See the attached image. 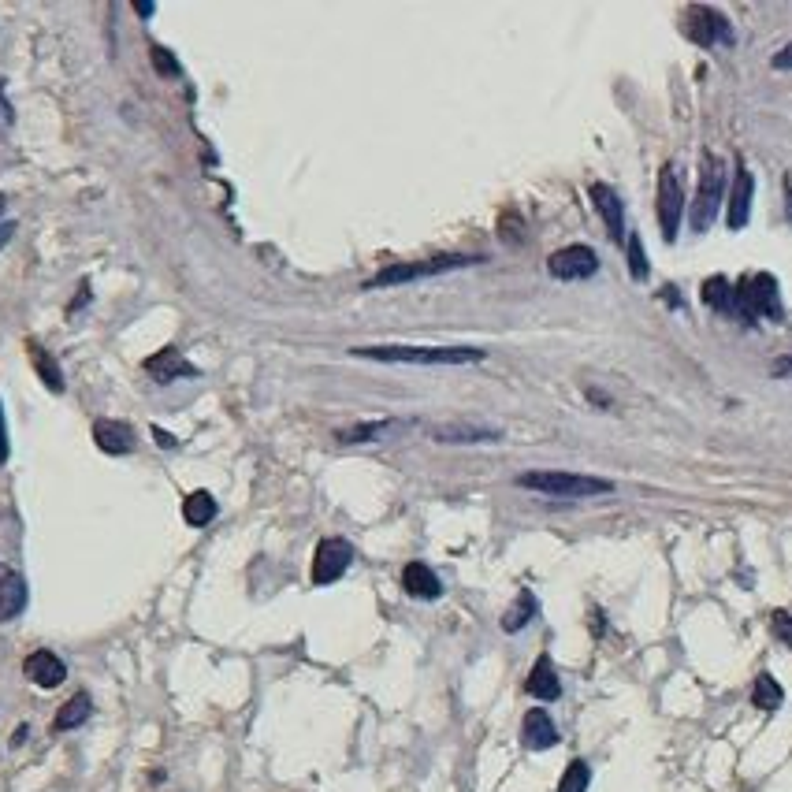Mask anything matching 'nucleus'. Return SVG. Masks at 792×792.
I'll use <instances>...</instances> for the list:
<instances>
[{"mask_svg": "<svg viewBox=\"0 0 792 792\" xmlns=\"http://www.w3.org/2000/svg\"><path fill=\"white\" fill-rule=\"evenodd\" d=\"M521 744H525L528 752H547V748H555L558 744V729L551 722V714L547 711H528L525 722H521Z\"/></svg>", "mask_w": 792, "mask_h": 792, "instance_id": "nucleus-14", "label": "nucleus"}, {"mask_svg": "<svg viewBox=\"0 0 792 792\" xmlns=\"http://www.w3.org/2000/svg\"><path fill=\"white\" fill-rule=\"evenodd\" d=\"M733 317L744 320L748 328L759 320L781 324L785 320V305L778 294V279L770 272H755V276H740L733 283Z\"/></svg>", "mask_w": 792, "mask_h": 792, "instance_id": "nucleus-2", "label": "nucleus"}, {"mask_svg": "<svg viewBox=\"0 0 792 792\" xmlns=\"http://www.w3.org/2000/svg\"><path fill=\"white\" fill-rule=\"evenodd\" d=\"M655 216L666 242H677L681 235V216H685V183L677 164H662L659 172V194H655Z\"/></svg>", "mask_w": 792, "mask_h": 792, "instance_id": "nucleus-6", "label": "nucleus"}, {"mask_svg": "<svg viewBox=\"0 0 792 792\" xmlns=\"http://www.w3.org/2000/svg\"><path fill=\"white\" fill-rule=\"evenodd\" d=\"M402 588L413 599H439L443 595V581L436 577V569L424 566V562H410V566L402 569Z\"/></svg>", "mask_w": 792, "mask_h": 792, "instance_id": "nucleus-18", "label": "nucleus"}, {"mask_svg": "<svg viewBox=\"0 0 792 792\" xmlns=\"http://www.w3.org/2000/svg\"><path fill=\"white\" fill-rule=\"evenodd\" d=\"M770 633L778 636L785 647H792V614L789 610H774V614H770Z\"/></svg>", "mask_w": 792, "mask_h": 792, "instance_id": "nucleus-30", "label": "nucleus"}, {"mask_svg": "<svg viewBox=\"0 0 792 792\" xmlns=\"http://www.w3.org/2000/svg\"><path fill=\"white\" fill-rule=\"evenodd\" d=\"M93 443L105 450V454H131L134 450V432L123 421H93Z\"/></svg>", "mask_w": 792, "mask_h": 792, "instance_id": "nucleus-17", "label": "nucleus"}, {"mask_svg": "<svg viewBox=\"0 0 792 792\" xmlns=\"http://www.w3.org/2000/svg\"><path fill=\"white\" fill-rule=\"evenodd\" d=\"M700 294H703V305H707V309L722 313V317H733V283H729L726 276L703 279Z\"/></svg>", "mask_w": 792, "mask_h": 792, "instance_id": "nucleus-21", "label": "nucleus"}, {"mask_svg": "<svg viewBox=\"0 0 792 792\" xmlns=\"http://www.w3.org/2000/svg\"><path fill=\"white\" fill-rule=\"evenodd\" d=\"M146 372L153 376V383H160V387H168V383L183 380V376H198V369L186 361L175 346H168V350H160V354L146 357Z\"/></svg>", "mask_w": 792, "mask_h": 792, "instance_id": "nucleus-13", "label": "nucleus"}, {"mask_svg": "<svg viewBox=\"0 0 792 792\" xmlns=\"http://www.w3.org/2000/svg\"><path fill=\"white\" fill-rule=\"evenodd\" d=\"M23 674H27L38 688H56V685H64L67 666L60 662V655H53V651H34V655H27V662H23Z\"/></svg>", "mask_w": 792, "mask_h": 792, "instance_id": "nucleus-15", "label": "nucleus"}, {"mask_svg": "<svg viewBox=\"0 0 792 792\" xmlns=\"http://www.w3.org/2000/svg\"><path fill=\"white\" fill-rule=\"evenodd\" d=\"M770 376H774V380H789V376H792V354L778 357V361L770 365Z\"/></svg>", "mask_w": 792, "mask_h": 792, "instance_id": "nucleus-31", "label": "nucleus"}, {"mask_svg": "<svg viewBox=\"0 0 792 792\" xmlns=\"http://www.w3.org/2000/svg\"><path fill=\"white\" fill-rule=\"evenodd\" d=\"M525 692L543 703H551L562 696V681H558V674H555L551 655H540V659H536V666H532V674H528V681H525Z\"/></svg>", "mask_w": 792, "mask_h": 792, "instance_id": "nucleus-16", "label": "nucleus"}, {"mask_svg": "<svg viewBox=\"0 0 792 792\" xmlns=\"http://www.w3.org/2000/svg\"><path fill=\"white\" fill-rule=\"evenodd\" d=\"M4 205H8V198H4V194H0V216H4ZM4 227V224H0Z\"/></svg>", "mask_w": 792, "mask_h": 792, "instance_id": "nucleus-38", "label": "nucleus"}, {"mask_svg": "<svg viewBox=\"0 0 792 792\" xmlns=\"http://www.w3.org/2000/svg\"><path fill=\"white\" fill-rule=\"evenodd\" d=\"M770 64H774V71H792V41L785 45V49H778V53H774V60H770Z\"/></svg>", "mask_w": 792, "mask_h": 792, "instance_id": "nucleus-32", "label": "nucleus"}, {"mask_svg": "<svg viewBox=\"0 0 792 792\" xmlns=\"http://www.w3.org/2000/svg\"><path fill=\"white\" fill-rule=\"evenodd\" d=\"M350 354L387 365H476L488 357L476 346H354Z\"/></svg>", "mask_w": 792, "mask_h": 792, "instance_id": "nucleus-1", "label": "nucleus"}, {"mask_svg": "<svg viewBox=\"0 0 792 792\" xmlns=\"http://www.w3.org/2000/svg\"><path fill=\"white\" fill-rule=\"evenodd\" d=\"M588 785H592L588 763H584V759H573V763L566 766L562 781H558V792H588Z\"/></svg>", "mask_w": 792, "mask_h": 792, "instance_id": "nucleus-27", "label": "nucleus"}, {"mask_svg": "<svg viewBox=\"0 0 792 792\" xmlns=\"http://www.w3.org/2000/svg\"><path fill=\"white\" fill-rule=\"evenodd\" d=\"M27 581L19 577V573H4L0 577V621H12L19 618L23 610H27Z\"/></svg>", "mask_w": 792, "mask_h": 792, "instance_id": "nucleus-19", "label": "nucleus"}, {"mask_svg": "<svg viewBox=\"0 0 792 792\" xmlns=\"http://www.w3.org/2000/svg\"><path fill=\"white\" fill-rule=\"evenodd\" d=\"M432 439H436V443H447V447H469V443H499L502 432L499 428H484V424L450 421V424H436V428H432Z\"/></svg>", "mask_w": 792, "mask_h": 792, "instance_id": "nucleus-12", "label": "nucleus"}, {"mask_svg": "<svg viewBox=\"0 0 792 792\" xmlns=\"http://www.w3.org/2000/svg\"><path fill=\"white\" fill-rule=\"evenodd\" d=\"M588 194H592V205L595 212L603 216V224H607V235L614 238V242H625V205H621L618 190L607 183H592L588 186Z\"/></svg>", "mask_w": 792, "mask_h": 792, "instance_id": "nucleus-11", "label": "nucleus"}, {"mask_svg": "<svg viewBox=\"0 0 792 792\" xmlns=\"http://www.w3.org/2000/svg\"><path fill=\"white\" fill-rule=\"evenodd\" d=\"M134 12L142 15V19H149V15L157 12V4H134Z\"/></svg>", "mask_w": 792, "mask_h": 792, "instance_id": "nucleus-36", "label": "nucleus"}, {"mask_svg": "<svg viewBox=\"0 0 792 792\" xmlns=\"http://www.w3.org/2000/svg\"><path fill=\"white\" fill-rule=\"evenodd\" d=\"M93 714V703H90V696L86 692H79V696H71V700L60 707V714H56V722H53V729L56 733H67V729H79L86 718Z\"/></svg>", "mask_w": 792, "mask_h": 792, "instance_id": "nucleus-23", "label": "nucleus"}, {"mask_svg": "<svg viewBox=\"0 0 792 792\" xmlns=\"http://www.w3.org/2000/svg\"><path fill=\"white\" fill-rule=\"evenodd\" d=\"M781 700H785V692H781V685L774 681V677H770V674H759V677H755L752 703L759 707V711H778Z\"/></svg>", "mask_w": 792, "mask_h": 792, "instance_id": "nucleus-26", "label": "nucleus"}, {"mask_svg": "<svg viewBox=\"0 0 792 792\" xmlns=\"http://www.w3.org/2000/svg\"><path fill=\"white\" fill-rule=\"evenodd\" d=\"M547 272L562 283H577V279H592L599 272V257L592 246H562L547 257Z\"/></svg>", "mask_w": 792, "mask_h": 792, "instance_id": "nucleus-8", "label": "nucleus"}, {"mask_svg": "<svg viewBox=\"0 0 792 792\" xmlns=\"http://www.w3.org/2000/svg\"><path fill=\"white\" fill-rule=\"evenodd\" d=\"M216 517V499L209 491H190L183 499V521L190 528H205Z\"/></svg>", "mask_w": 792, "mask_h": 792, "instance_id": "nucleus-22", "label": "nucleus"}, {"mask_svg": "<svg viewBox=\"0 0 792 792\" xmlns=\"http://www.w3.org/2000/svg\"><path fill=\"white\" fill-rule=\"evenodd\" d=\"M27 354H30V365H34V372L41 376V383H45L53 395H60V391H64V369L56 365V357L49 354V350H45L41 343H34V339L27 343Z\"/></svg>", "mask_w": 792, "mask_h": 792, "instance_id": "nucleus-20", "label": "nucleus"}, {"mask_svg": "<svg viewBox=\"0 0 792 792\" xmlns=\"http://www.w3.org/2000/svg\"><path fill=\"white\" fill-rule=\"evenodd\" d=\"M12 119H15V112H12V105H8V97H4V79H0V123L12 127Z\"/></svg>", "mask_w": 792, "mask_h": 792, "instance_id": "nucleus-34", "label": "nucleus"}, {"mask_svg": "<svg viewBox=\"0 0 792 792\" xmlns=\"http://www.w3.org/2000/svg\"><path fill=\"white\" fill-rule=\"evenodd\" d=\"M785 198H789V220H792V183H785Z\"/></svg>", "mask_w": 792, "mask_h": 792, "instance_id": "nucleus-37", "label": "nucleus"}, {"mask_svg": "<svg viewBox=\"0 0 792 792\" xmlns=\"http://www.w3.org/2000/svg\"><path fill=\"white\" fill-rule=\"evenodd\" d=\"M517 488L540 491V495H555V499H592V495H610L614 484L603 476L588 473H566V469H532V473L517 476Z\"/></svg>", "mask_w": 792, "mask_h": 792, "instance_id": "nucleus-3", "label": "nucleus"}, {"mask_svg": "<svg viewBox=\"0 0 792 792\" xmlns=\"http://www.w3.org/2000/svg\"><path fill=\"white\" fill-rule=\"evenodd\" d=\"M354 562V547L343 536L320 540L317 555H313V584H335Z\"/></svg>", "mask_w": 792, "mask_h": 792, "instance_id": "nucleus-9", "label": "nucleus"}, {"mask_svg": "<svg viewBox=\"0 0 792 792\" xmlns=\"http://www.w3.org/2000/svg\"><path fill=\"white\" fill-rule=\"evenodd\" d=\"M8 454L12 447H8V424H4V406H0V465L8 462Z\"/></svg>", "mask_w": 792, "mask_h": 792, "instance_id": "nucleus-33", "label": "nucleus"}, {"mask_svg": "<svg viewBox=\"0 0 792 792\" xmlns=\"http://www.w3.org/2000/svg\"><path fill=\"white\" fill-rule=\"evenodd\" d=\"M685 34L696 41L700 49H733V41H737L733 23H729L718 8H711V4H692V8H688Z\"/></svg>", "mask_w": 792, "mask_h": 792, "instance_id": "nucleus-7", "label": "nucleus"}, {"mask_svg": "<svg viewBox=\"0 0 792 792\" xmlns=\"http://www.w3.org/2000/svg\"><path fill=\"white\" fill-rule=\"evenodd\" d=\"M536 610H540L536 595H532V592H521V595H517L514 607L502 614V629H506V633H521L528 621L536 618Z\"/></svg>", "mask_w": 792, "mask_h": 792, "instance_id": "nucleus-24", "label": "nucleus"}, {"mask_svg": "<svg viewBox=\"0 0 792 792\" xmlns=\"http://www.w3.org/2000/svg\"><path fill=\"white\" fill-rule=\"evenodd\" d=\"M726 179L729 168L722 157L714 153H703L700 157V183H696V201H692V231L696 235H707L714 224V216L722 209V194H726Z\"/></svg>", "mask_w": 792, "mask_h": 792, "instance_id": "nucleus-4", "label": "nucleus"}, {"mask_svg": "<svg viewBox=\"0 0 792 792\" xmlns=\"http://www.w3.org/2000/svg\"><path fill=\"white\" fill-rule=\"evenodd\" d=\"M395 428H402L398 421H376V424H354V428H343L339 432V443H376V439H383L387 432H395Z\"/></svg>", "mask_w": 792, "mask_h": 792, "instance_id": "nucleus-25", "label": "nucleus"}, {"mask_svg": "<svg viewBox=\"0 0 792 792\" xmlns=\"http://www.w3.org/2000/svg\"><path fill=\"white\" fill-rule=\"evenodd\" d=\"M153 436L160 439V447H164V450H175V447H179V443H175V436H168L164 428H153Z\"/></svg>", "mask_w": 792, "mask_h": 792, "instance_id": "nucleus-35", "label": "nucleus"}, {"mask_svg": "<svg viewBox=\"0 0 792 792\" xmlns=\"http://www.w3.org/2000/svg\"><path fill=\"white\" fill-rule=\"evenodd\" d=\"M752 194H755V175L737 164V175H733V186H729V201H726V224L729 231H744L748 220H752Z\"/></svg>", "mask_w": 792, "mask_h": 792, "instance_id": "nucleus-10", "label": "nucleus"}, {"mask_svg": "<svg viewBox=\"0 0 792 792\" xmlns=\"http://www.w3.org/2000/svg\"><path fill=\"white\" fill-rule=\"evenodd\" d=\"M149 56H153V67H157L164 79H179V75H183V67L175 64L172 53H168L164 45H153V49H149Z\"/></svg>", "mask_w": 792, "mask_h": 792, "instance_id": "nucleus-29", "label": "nucleus"}, {"mask_svg": "<svg viewBox=\"0 0 792 792\" xmlns=\"http://www.w3.org/2000/svg\"><path fill=\"white\" fill-rule=\"evenodd\" d=\"M473 264H484V257H476V253H443V257H432V261L387 264L383 272H376V276L365 283V291H376V287H402V283H417V279L458 272V268H473Z\"/></svg>", "mask_w": 792, "mask_h": 792, "instance_id": "nucleus-5", "label": "nucleus"}, {"mask_svg": "<svg viewBox=\"0 0 792 792\" xmlns=\"http://www.w3.org/2000/svg\"><path fill=\"white\" fill-rule=\"evenodd\" d=\"M629 276H633L636 283H644V279H647V253H644V238L636 235V231H629Z\"/></svg>", "mask_w": 792, "mask_h": 792, "instance_id": "nucleus-28", "label": "nucleus"}]
</instances>
